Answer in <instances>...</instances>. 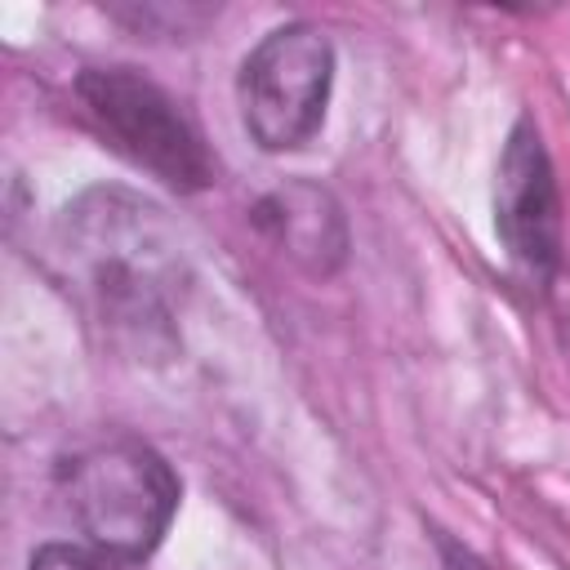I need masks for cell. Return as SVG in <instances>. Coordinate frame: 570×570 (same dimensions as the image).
Here are the masks:
<instances>
[{"label": "cell", "instance_id": "cell-5", "mask_svg": "<svg viewBox=\"0 0 570 570\" xmlns=\"http://www.w3.org/2000/svg\"><path fill=\"white\" fill-rule=\"evenodd\" d=\"M494 232L508 258L539 285L561 272V200L552 160L530 120H517L499 156L494 183Z\"/></svg>", "mask_w": 570, "mask_h": 570}, {"label": "cell", "instance_id": "cell-7", "mask_svg": "<svg viewBox=\"0 0 570 570\" xmlns=\"http://www.w3.org/2000/svg\"><path fill=\"white\" fill-rule=\"evenodd\" d=\"M27 570H111V561H102V552H85L71 543H45Z\"/></svg>", "mask_w": 570, "mask_h": 570}, {"label": "cell", "instance_id": "cell-6", "mask_svg": "<svg viewBox=\"0 0 570 570\" xmlns=\"http://www.w3.org/2000/svg\"><path fill=\"white\" fill-rule=\"evenodd\" d=\"M254 223L312 276L338 272L347 258V227L330 191L312 183H285L267 191L254 209Z\"/></svg>", "mask_w": 570, "mask_h": 570}, {"label": "cell", "instance_id": "cell-1", "mask_svg": "<svg viewBox=\"0 0 570 570\" xmlns=\"http://www.w3.org/2000/svg\"><path fill=\"white\" fill-rule=\"evenodd\" d=\"M62 258L67 276L111 334L134 338L138 347L156 338L169 343L187 263L156 205L120 187L85 191L62 218Z\"/></svg>", "mask_w": 570, "mask_h": 570}, {"label": "cell", "instance_id": "cell-3", "mask_svg": "<svg viewBox=\"0 0 570 570\" xmlns=\"http://www.w3.org/2000/svg\"><path fill=\"white\" fill-rule=\"evenodd\" d=\"M76 98L89 125L129 165L147 169L174 191H205L218 174L200 129L178 111V102L129 67H89L76 80Z\"/></svg>", "mask_w": 570, "mask_h": 570}, {"label": "cell", "instance_id": "cell-4", "mask_svg": "<svg viewBox=\"0 0 570 570\" xmlns=\"http://www.w3.org/2000/svg\"><path fill=\"white\" fill-rule=\"evenodd\" d=\"M334 80V45L312 22L267 31L240 62L236 98L249 138L263 151H294L312 142L325 120Z\"/></svg>", "mask_w": 570, "mask_h": 570}, {"label": "cell", "instance_id": "cell-2", "mask_svg": "<svg viewBox=\"0 0 570 570\" xmlns=\"http://www.w3.org/2000/svg\"><path fill=\"white\" fill-rule=\"evenodd\" d=\"M62 490L80 534L111 561L151 557L178 508L174 468L142 441H102L76 454Z\"/></svg>", "mask_w": 570, "mask_h": 570}]
</instances>
